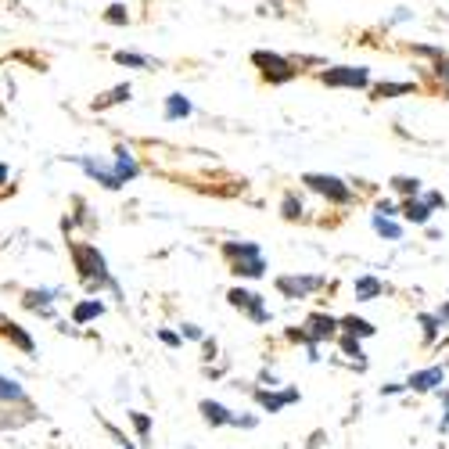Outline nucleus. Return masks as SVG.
Returning <instances> with one entry per match:
<instances>
[{
	"instance_id": "1",
	"label": "nucleus",
	"mask_w": 449,
	"mask_h": 449,
	"mask_svg": "<svg viewBox=\"0 0 449 449\" xmlns=\"http://www.w3.org/2000/svg\"><path fill=\"white\" fill-rule=\"evenodd\" d=\"M69 259H72V266H76V273H79L87 292H104L108 288L111 295H123L119 284H116V277H111V270H108V259L101 255L97 245H90V241H69Z\"/></svg>"
},
{
	"instance_id": "2",
	"label": "nucleus",
	"mask_w": 449,
	"mask_h": 449,
	"mask_svg": "<svg viewBox=\"0 0 449 449\" xmlns=\"http://www.w3.org/2000/svg\"><path fill=\"white\" fill-rule=\"evenodd\" d=\"M223 259H227L231 273L241 280H259L266 277V255L255 241H227L223 245Z\"/></svg>"
},
{
	"instance_id": "3",
	"label": "nucleus",
	"mask_w": 449,
	"mask_h": 449,
	"mask_svg": "<svg viewBox=\"0 0 449 449\" xmlns=\"http://www.w3.org/2000/svg\"><path fill=\"white\" fill-rule=\"evenodd\" d=\"M252 65L259 69V76L270 87H284L299 76V65L292 58H284V54H277V50H252Z\"/></svg>"
},
{
	"instance_id": "4",
	"label": "nucleus",
	"mask_w": 449,
	"mask_h": 449,
	"mask_svg": "<svg viewBox=\"0 0 449 449\" xmlns=\"http://www.w3.org/2000/svg\"><path fill=\"white\" fill-rule=\"evenodd\" d=\"M302 184L313 191V194H320V198H327L331 205H353V187L345 184V180H338V177H331V173H302Z\"/></svg>"
},
{
	"instance_id": "5",
	"label": "nucleus",
	"mask_w": 449,
	"mask_h": 449,
	"mask_svg": "<svg viewBox=\"0 0 449 449\" xmlns=\"http://www.w3.org/2000/svg\"><path fill=\"white\" fill-rule=\"evenodd\" d=\"M302 334H306L302 345H309V360H320L316 356L320 342L338 338V316H331V313H309L306 323H302Z\"/></svg>"
},
{
	"instance_id": "6",
	"label": "nucleus",
	"mask_w": 449,
	"mask_h": 449,
	"mask_svg": "<svg viewBox=\"0 0 449 449\" xmlns=\"http://www.w3.org/2000/svg\"><path fill=\"white\" fill-rule=\"evenodd\" d=\"M320 83L334 87V90H367L370 87V69L367 65H334V69L320 72Z\"/></svg>"
},
{
	"instance_id": "7",
	"label": "nucleus",
	"mask_w": 449,
	"mask_h": 449,
	"mask_svg": "<svg viewBox=\"0 0 449 449\" xmlns=\"http://www.w3.org/2000/svg\"><path fill=\"white\" fill-rule=\"evenodd\" d=\"M323 284H327V277H320V273H284V277L273 280V288L284 295V299H309Z\"/></svg>"
},
{
	"instance_id": "8",
	"label": "nucleus",
	"mask_w": 449,
	"mask_h": 449,
	"mask_svg": "<svg viewBox=\"0 0 449 449\" xmlns=\"http://www.w3.org/2000/svg\"><path fill=\"white\" fill-rule=\"evenodd\" d=\"M227 302L234 309H241L252 323H270V309H266V299L259 292H248V288H231L227 292Z\"/></svg>"
},
{
	"instance_id": "9",
	"label": "nucleus",
	"mask_w": 449,
	"mask_h": 449,
	"mask_svg": "<svg viewBox=\"0 0 449 449\" xmlns=\"http://www.w3.org/2000/svg\"><path fill=\"white\" fill-rule=\"evenodd\" d=\"M79 170H83L90 180H97L101 187H108V191H119V187H123L119 173L111 170V165H104L101 158H94V155H83V158H79Z\"/></svg>"
},
{
	"instance_id": "10",
	"label": "nucleus",
	"mask_w": 449,
	"mask_h": 449,
	"mask_svg": "<svg viewBox=\"0 0 449 449\" xmlns=\"http://www.w3.org/2000/svg\"><path fill=\"white\" fill-rule=\"evenodd\" d=\"M255 403L266 414H280L284 406L299 403V388H284V392H277V388H255Z\"/></svg>"
},
{
	"instance_id": "11",
	"label": "nucleus",
	"mask_w": 449,
	"mask_h": 449,
	"mask_svg": "<svg viewBox=\"0 0 449 449\" xmlns=\"http://www.w3.org/2000/svg\"><path fill=\"white\" fill-rule=\"evenodd\" d=\"M442 381H445V367H424V370H414L403 384H406V392H417V396H424V392L442 388Z\"/></svg>"
},
{
	"instance_id": "12",
	"label": "nucleus",
	"mask_w": 449,
	"mask_h": 449,
	"mask_svg": "<svg viewBox=\"0 0 449 449\" xmlns=\"http://www.w3.org/2000/svg\"><path fill=\"white\" fill-rule=\"evenodd\" d=\"M198 410H201V421L209 428H231V421H234V410L223 406V403H216V399H201Z\"/></svg>"
},
{
	"instance_id": "13",
	"label": "nucleus",
	"mask_w": 449,
	"mask_h": 449,
	"mask_svg": "<svg viewBox=\"0 0 449 449\" xmlns=\"http://www.w3.org/2000/svg\"><path fill=\"white\" fill-rule=\"evenodd\" d=\"M399 216H403L406 223H414V227H428V219H431V205H428L421 194H414V198H403Z\"/></svg>"
},
{
	"instance_id": "14",
	"label": "nucleus",
	"mask_w": 449,
	"mask_h": 449,
	"mask_svg": "<svg viewBox=\"0 0 449 449\" xmlns=\"http://www.w3.org/2000/svg\"><path fill=\"white\" fill-rule=\"evenodd\" d=\"M353 292H356V302H374V299H381L388 288H384V280H377L374 273H360L356 284H353Z\"/></svg>"
},
{
	"instance_id": "15",
	"label": "nucleus",
	"mask_w": 449,
	"mask_h": 449,
	"mask_svg": "<svg viewBox=\"0 0 449 449\" xmlns=\"http://www.w3.org/2000/svg\"><path fill=\"white\" fill-rule=\"evenodd\" d=\"M111 170L119 173V180H123V184H130V180H137V177H140V165H137V158H133V151H130L126 144H119V148H116V165H111Z\"/></svg>"
},
{
	"instance_id": "16",
	"label": "nucleus",
	"mask_w": 449,
	"mask_h": 449,
	"mask_svg": "<svg viewBox=\"0 0 449 449\" xmlns=\"http://www.w3.org/2000/svg\"><path fill=\"white\" fill-rule=\"evenodd\" d=\"M54 295H58V292H50V288H29V292L22 295V306H26V309H33V313L54 316V309H50Z\"/></svg>"
},
{
	"instance_id": "17",
	"label": "nucleus",
	"mask_w": 449,
	"mask_h": 449,
	"mask_svg": "<svg viewBox=\"0 0 449 449\" xmlns=\"http://www.w3.org/2000/svg\"><path fill=\"white\" fill-rule=\"evenodd\" d=\"M374 101H392V97H406V94H417V83L403 79V83H374L367 87Z\"/></svg>"
},
{
	"instance_id": "18",
	"label": "nucleus",
	"mask_w": 449,
	"mask_h": 449,
	"mask_svg": "<svg viewBox=\"0 0 449 449\" xmlns=\"http://www.w3.org/2000/svg\"><path fill=\"white\" fill-rule=\"evenodd\" d=\"M0 403H15V406H29V396H26V388L15 381V377H8V374H0Z\"/></svg>"
},
{
	"instance_id": "19",
	"label": "nucleus",
	"mask_w": 449,
	"mask_h": 449,
	"mask_svg": "<svg viewBox=\"0 0 449 449\" xmlns=\"http://www.w3.org/2000/svg\"><path fill=\"white\" fill-rule=\"evenodd\" d=\"M130 97H133V87H130V83H119V87H111L108 94H101L90 108H94V111H104V108H116V104H123V101H130Z\"/></svg>"
},
{
	"instance_id": "20",
	"label": "nucleus",
	"mask_w": 449,
	"mask_h": 449,
	"mask_svg": "<svg viewBox=\"0 0 449 449\" xmlns=\"http://www.w3.org/2000/svg\"><path fill=\"white\" fill-rule=\"evenodd\" d=\"M0 334H4V338H8L15 349H22V353H33V349H36V342L29 338V334H26L18 323H11V320H0Z\"/></svg>"
},
{
	"instance_id": "21",
	"label": "nucleus",
	"mask_w": 449,
	"mask_h": 449,
	"mask_svg": "<svg viewBox=\"0 0 449 449\" xmlns=\"http://www.w3.org/2000/svg\"><path fill=\"white\" fill-rule=\"evenodd\" d=\"M101 313H104V302H101V299H83V302H76V306H72V323H76V327H83V323L97 320Z\"/></svg>"
},
{
	"instance_id": "22",
	"label": "nucleus",
	"mask_w": 449,
	"mask_h": 449,
	"mask_svg": "<svg viewBox=\"0 0 449 449\" xmlns=\"http://www.w3.org/2000/svg\"><path fill=\"white\" fill-rule=\"evenodd\" d=\"M338 331H345V334H356V338H370V334L377 331L370 320H363V316H356V313H349V316H338Z\"/></svg>"
},
{
	"instance_id": "23",
	"label": "nucleus",
	"mask_w": 449,
	"mask_h": 449,
	"mask_svg": "<svg viewBox=\"0 0 449 449\" xmlns=\"http://www.w3.org/2000/svg\"><path fill=\"white\" fill-rule=\"evenodd\" d=\"M191 101L184 97V94H170V97H165V119H170V123H180V119H187L191 116Z\"/></svg>"
},
{
	"instance_id": "24",
	"label": "nucleus",
	"mask_w": 449,
	"mask_h": 449,
	"mask_svg": "<svg viewBox=\"0 0 449 449\" xmlns=\"http://www.w3.org/2000/svg\"><path fill=\"white\" fill-rule=\"evenodd\" d=\"M370 227H374L384 241H399V238H403V227H399L392 216H377V212H374V216H370Z\"/></svg>"
},
{
	"instance_id": "25",
	"label": "nucleus",
	"mask_w": 449,
	"mask_h": 449,
	"mask_svg": "<svg viewBox=\"0 0 449 449\" xmlns=\"http://www.w3.org/2000/svg\"><path fill=\"white\" fill-rule=\"evenodd\" d=\"M417 323H421V331H424V345H435V338H438L442 327H445L435 313H421V316H417Z\"/></svg>"
},
{
	"instance_id": "26",
	"label": "nucleus",
	"mask_w": 449,
	"mask_h": 449,
	"mask_svg": "<svg viewBox=\"0 0 449 449\" xmlns=\"http://www.w3.org/2000/svg\"><path fill=\"white\" fill-rule=\"evenodd\" d=\"M111 62H116V65H126V69H148V65H151L148 54H137V50H116V54H111Z\"/></svg>"
},
{
	"instance_id": "27",
	"label": "nucleus",
	"mask_w": 449,
	"mask_h": 449,
	"mask_svg": "<svg viewBox=\"0 0 449 449\" xmlns=\"http://www.w3.org/2000/svg\"><path fill=\"white\" fill-rule=\"evenodd\" d=\"M302 212H306V205H302V198H299V194H284V198H280V216H284L288 223L302 219Z\"/></svg>"
},
{
	"instance_id": "28",
	"label": "nucleus",
	"mask_w": 449,
	"mask_h": 449,
	"mask_svg": "<svg viewBox=\"0 0 449 449\" xmlns=\"http://www.w3.org/2000/svg\"><path fill=\"white\" fill-rule=\"evenodd\" d=\"M130 424H133V431H137L140 445H151V442H148V438H151V417H148V414H140V410H133V414H130Z\"/></svg>"
},
{
	"instance_id": "29",
	"label": "nucleus",
	"mask_w": 449,
	"mask_h": 449,
	"mask_svg": "<svg viewBox=\"0 0 449 449\" xmlns=\"http://www.w3.org/2000/svg\"><path fill=\"white\" fill-rule=\"evenodd\" d=\"M392 191L403 198H414V194H421V180L417 177H392Z\"/></svg>"
},
{
	"instance_id": "30",
	"label": "nucleus",
	"mask_w": 449,
	"mask_h": 449,
	"mask_svg": "<svg viewBox=\"0 0 449 449\" xmlns=\"http://www.w3.org/2000/svg\"><path fill=\"white\" fill-rule=\"evenodd\" d=\"M338 345H342V353H345L349 360H360V363H363V345H360V338H356V334H345V331H342Z\"/></svg>"
},
{
	"instance_id": "31",
	"label": "nucleus",
	"mask_w": 449,
	"mask_h": 449,
	"mask_svg": "<svg viewBox=\"0 0 449 449\" xmlns=\"http://www.w3.org/2000/svg\"><path fill=\"white\" fill-rule=\"evenodd\" d=\"M104 22H108V26H126V22H130V11H126L123 4H111V8L104 11Z\"/></svg>"
},
{
	"instance_id": "32",
	"label": "nucleus",
	"mask_w": 449,
	"mask_h": 449,
	"mask_svg": "<svg viewBox=\"0 0 449 449\" xmlns=\"http://www.w3.org/2000/svg\"><path fill=\"white\" fill-rule=\"evenodd\" d=\"M158 342L170 345V349H180V345H184V338H180L177 331H158Z\"/></svg>"
},
{
	"instance_id": "33",
	"label": "nucleus",
	"mask_w": 449,
	"mask_h": 449,
	"mask_svg": "<svg viewBox=\"0 0 449 449\" xmlns=\"http://www.w3.org/2000/svg\"><path fill=\"white\" fill-rule=\"evenodd\" d=\"M374 212H377V216H392V219H396V216H399V205H396V201H384V198H381V201L374 205Z\"/></svg>"
},
{
	"instance_id": "34",
	"label": "nucleus",
	"mask_w": 449,
	"mask_h": 449,
	"mask_svg": "<svg viewBox=\"0 0 449 449\" xmlns=\"http://www.w3.org/2000/svg\"><path fill=\"white\" fill-rule=\"evenodd\" d=\"M180 338H191V342H201V338H205V334H201V327H198V323H184V327H180Z\"/></svg>"
},
{
	"instance_id": "35",
	"label": "nucleus",
	"mask_w": 449,
	"mask_h": 449,
	"mask_svg": "<svg viewBox=\"0 0 449 449\" xmlns=\"http://www.w3.org/2000/svg\"><path fill=\"white\" fill-rule=\"evenodd\" d=\"M421 198L431 205V212H435V209H445V198H442L438 191H421Z\"/></svg>"
},
{
	"instance_id": "36",
	"label": "nucleus",
	"mask_w": 449,
	"mask_h": 449,
	"mask_svg": "<svg viewBox=\"0 0 449 449\" xmlns=\"http://www.w3.org/2000/svg\"><path fill=\"white\" fill-rule=\"evenodd\" d=\"M442 396V421H438V431H449V392H438Z\"/></svg>"
},
{
	"instance_id": "37",
	"label": "nucleus",
	"mask_w": 449,
	"mask_h": 449,
	"mask_svg": "<svg viewBox=\"0 0 449 449\" xmlns=\"http://www.w3.org/2000/svg\"><path fill=\"white\" fill-rule=\"evenodd\" d=\"M255 424H259V417H252V414H245V417L234 414V421H231V428H255Z\"/></svg>"
},
{
	"instance_id": "38",
	"label": "nucleus",
	"mask_w": 449,
	"mask_h": 449,
	"mask_svg": "<svg viewBox=\"0 0 449 449\" xmlns=\"http://www.w3.org/2000/svg\"><path fill=\"white\" fill-rule=\"evenodd\" d=\"M399 392H406V384H403V381H396V384H384V388H381V396H399Z\"/></svg>"
},
{
	"instance_id": "39",
	"label": "nucleus",
	"mask_w": 449,
	"mask_h": 449,
	"mask_svg": "<svg viewBox=\"0 0 449 449\" xmlns=\"http://www.w3.org/2000/svg\"><path fill=\"white\" fill-rule=\"evenodd\" d=\"M435 316H438V320H442V323H449V302H442V306H438V309H435Z\"/></svg>"
},
{
	"instance_id": "40",
	"label": "nucleus",
	"mask_w": 449,
	"mask_h": 449,
	"mask_svg": "<svg viewBox=\"0 0 449 449\" xmlns=\"http://www.w3.org/2000/svg\"><path fill=\"white\" fill-rule=\"evenodd\" d=\"M108 431H111V435H116V438H119V442H123V449H137V445H133V442H126V438H123V435H119V431H116V428H111V424H108Z\"/></svg>"
},
{
	"instance_id": "41",
	"label": "nucleus",
	"mask_w": 449,
	"mask_h": 449,
	"mask_svg": "<svg viewBox=\"0 0 449 449\" xmlns=\"http://www.w3.org/2000/svg\"><path fill=\"white\" fill-rule=\"evenodd\" d=\"M8 180H11V170H8L4 162H0V184H8Z\"/></svg>"
},
{
	"instance_id": "42",
	"label": "nucleus",
	"mask_w": 449,
	"mask_h": 449,
	"mask_svg": "<svg viewBox=\"0 0 449 449\" xmlns=\"http://www.w3.org/2000/svg\"><path fill=\"white\" fill-rule=\"evenodd\" d=\"M442 97H449V76L442 79Z\"/></svg>"
},
{
	"instance_id": "43",
	"label": "nucleus",
	"mask_w": 449,
	"mask_h": 449,
	"mask_svg": "<svg viewBox=\"0 0 449 449\" xmlns=\"http://www.w3.org/2000/svg\"><path fill=\"white\" fill-rule=\"evenodd\" d=\"M442 367H449V363H442Z\"/></svg>"
},
{
	"instance_id": "44",
	"label": "nucleus",
	"mask_w": 449,
	"mask_h": 449,
	"mask_svg": "<svg viewBox=\"0 0 449 449\" xmlns=\"http://www.w3.org/2000/svg\"><path fill=\"white\" fill-rule=\"evenodd\" d=\"M438 449H442V445H438Z\"/></svg>"
}]
</instances>
